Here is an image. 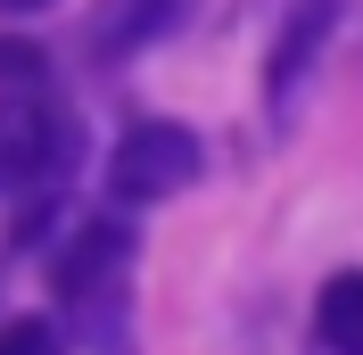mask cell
Masks as SVG:
<instances>
[{"mask_svg":"<svg viewBox=\"0 0 363 355\" xmlns=\"http://www.w3.org/2000/svg\"><path fill=\"white\" fill-rule=\"evenodd\" d=\"M182 0H91L83 17V50L99 58V67H116V58H133V50H149L157 33H174Z\"/></svg>","mask_w":363,"mask_h":355,"instance_id":"5b68a950","label":"cell"},{"mask_svg":"<svg viewBox=\"0 0 363 355\" xmlns=\"http://www.w3.org/2000/svg\"><path fill=\"white\" fill-rule=\"evenodd\" d=\"M83 116L50 91H25V99H0V215H33V207H58L83 174Z\"/></svg>","mask_w":363,"mask_h":355,"instance_id":"6da1fadb","label":"cell"},{"mask_svg":"<svg viewBox=\"0 0 363 355\" xmlns=\"http://www.w3.org/2000/svg\"><path fill=\"white\" fill-rule=\"evenodd\" d=\"M199 174H206V141L190 124H174V116H149L108 149V199L116 207H157L174 190H190Z\"/></svg>","mask_w":363,"mask_h":355,"instance_id":"7a4b0ae2","label":"cell"},{"mask_svg":"<svg viewBox=\"0 0 363 355\" xmlns=\"http://www.w3.org/2000/svg\"><path fill=\"white\" fill-rule=\"evenodd\" d=\"M25 91H50V50L33 33H0V99H25Z\"/></svg>","mask_w":363,"mask_h":355,"instance_id":"52a82bcc","label":"cell"},{"mask_svg":"<svg viewBox=\"0 0 363 355\" xmlns=\"http://www.w3.org/2000/svg\"><path fill=\"white\" fill-rule=\"evenodd\" d=\"M314 339L322 355H363V265L330 273L314 289Z\"/></svg>","mask_w":363,"mask_h":355,"instance_id":"8992f818","label":"cell"},{"mask_svg":"<svg viewBox=\"0 0 363 355\" xmlns=\"http://www.w3.org/2000/svg\"><path fill=\"white\" fill-rule=\"evenodd\" d=\"M74 339L50 314H0V355H67Z\"/></svg>","mask_w":363,"mask_h":355,"instance_id":"ba28073f","label":"cell"},{"mask_svg":"<svg viewBox=\"0 0 363 355\" xmlns=\"http://www.w3.org/2000/svg\"><path fill=\"white\" fill-rule=\"evenodd\" d=\"M339 9L347 0H281V33H272V58H264V108L289 124L314 67L330 58V33H339Z\"/></svg>","mask_w":363,"mask_h":355,"instance_id":"277c9868","label":"cell"},{"mask_svg":"<svg viewBox=\"0 0 363 355\" xmlns=\"http://www.w3.org/2000/svg\"><path fill=\"white\" fill-rule=\"evenodd\" d=\"M133 231L116 215H91L74 223L67 240L50 248V289L67 297V314H91V306H116V297H133Z\"/></svg>","mask_w":363,"mask_h":355,"instance_id":"3957f363","label":"cell"},{"mask_svg":"<svg viewBox=\"0 0 363 355\" xmlns=\"http://www.w3.org/2000/svg\"><path fill=\"white\" fill-rule=\"evenodd\" d=\"M42 9H58V0H0V25H25V17H42Z\"/></svg>","mask_w":363,"mask_h":355,"instance_id":"9c48e42d","label":"cell"}]
</instances>
